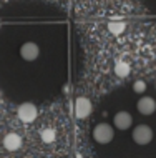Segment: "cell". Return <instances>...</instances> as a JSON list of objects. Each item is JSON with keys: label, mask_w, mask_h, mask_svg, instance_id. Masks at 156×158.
<instances>
[{"label": "cell", "mask_w": 156, "mask_h": 158, "mask_svg": "<svg viewBox=\"0 0 156 158\" xmlns=\"http://www.w3.org/2000/svg\"><path fill=\"white\" fill-rule=\"evenodd\" d=\"M133 140L138 145H148L153 140V130L148 125H138L133 130Z\"/></svg>", "instance_id": "cell-4"}, {"label": "cell", "mask_w": 156, "mask_h": 158, "mask_svg": "<svg viewBox=\"0 0 156 158\" xmlns=\"http://www.w3.org/2000/svg\"><path fill=\"white\" fill-rule=\"evenodd\" d=\"M138 112L141 115H153L156 112V102L151 97H141L138 100Z\"/></svg>", "instance_id": "cell-6"}, {"label": "cell", "mask_w": 156, "mask_h": 158, "mask_svg": "<svg viewBox=\"0 0 156 158\" xmlns=\"http://www.w3.org/2000/svg\"><path fill=\"white\" fill-rule=\"evenodd\" d=\"M91 112H93V105H91V102L86 97H78L75 100V117L78 120L88 118L91 115Z\"/></svg>", "instance_id": "cell-2"}, {"label": "cell", "mask_w": 156, "mask_h": 158, "mask_svg": "<svg viewBox=\"0 0 156 158\" xmlns=\"http://www.w3.org/2000/svg\"><path fill=\"white\" fill-rule=\"evenodd\" d=\"M113 136H115V130H113L111 125H108V123H98L95 128H93V138L96 143L100 145H106L113 140Z\"/></svg>", "instance_id": "cell-1"}, {"label": "cell", "mask_w": 156, "mask_h": 158, "mask_svg": "<svg viewBox=\"0 0 156 158\" xmlns=\"http://www.w3.org/2000/svg\"><path fill=\"white\" fill-rule=\"evenodd\" d=\"M17 115H18V118L22 120L23 123H32L35 122L37 115H38V110H37V106L30 103V102H25L18 106V110H17Z\"/></svg>", "instance_id": "cell-3"}, {"label": "cell", "mask_w": 156, "mask_h": 158, "mask_svg": "<svg viewBox=\"0 0 156 158\" xmlns=\"http://www.w3.org/2000/svg\"><path fill=\"white\" fill-rule=\"evenodd\" d=\"M130 65L126 63L125 60H118L116 63H115V73L118 75V77H121V78H125V77H128L130 75Z\"/></svg>", "instance_id": "cell-9"}, {"label": "cell", "mask_w": 156, "mask_h": 158, "mask_svg": "<svg viewBox=\"0 0 156 158\" xmlns=\"http://www.w3.org/2000/svg\"><path fill=\"white\" fill-rule=\"evenodd\" d=\"M133 90L136 93H145L146 92V83L145 80H136V82L133 83Z\"/></svg>", "instance_id": "cell-12"}, {"label": "cell", "mask_w": 156, "mask_h": 158, "mask_svg": "<svg viewBox=\"0 0 156 158\" xmlns=\"http://www.w3.org/2000/svg\"><path fill=\"white\" fill-rule=\"evenodd\" d=\"M40 138L43 143H52L55 142V138H57V131L53 130V128H43L40 133Z\"/></svg>", "instance_id": "cell-10"}, {"label": "cell", "mask_w": 156, "mask_h": 158, "mask_svg": "<svg viewBox=\"0 0 156 158\" xmlns=\"http://www.w3.org/2000/svg\"><path fill=\"white\" fill-rule=\"evenodd\" d=\"M3 147L8 152H17L22 147V136L18 133H7L3 136Z\"/></svg>", "instance_id": "cell-7"}, {"label": "cell", "mask_w": 156, "mask_h": 158, "mask_svg": "<svg viewBox=\"0 0 156 158\" xmlns=\"http://www.w3.org/2000/svg\"><path fill=\"white\" fill-rule=\"evenodd\" d=\"M113 123L118 130H128L133 123V117L130 115L128 112H118L113 118Z\"/></svg>", "instance_id": "cell-8"}, {"label": "cell", "mask_w": 156, "mask_h": 158, "mask_svg": "<svg viewBox=\"0 0 156 158\" xmlns=\"http://www.w3.org/2000/svg\"><path fill=\"white\" fill-rule=\"evenodd\" d=\"M125 22H110L108 23V30L113 33V35H120V33L125 32Z\"/></svg>", "instance_id": "cell-11"}, {"label": "cell", "mask_w": 156, "mask_h": 158, "mask_svg": "<svg viewBox=\"0 0 156 158\" xmlns=\"http://www.w3.org/2000/svg\"><path fill=\"white\" fill-rule=\"evenodd\" d=\"M0 25H2V22H0Z\"/></svg>", "instance_id": "cell-13"}, {"label": "cell", "mask_w": 156, "mask_h": 158, "mask_svg": "<svg viewBox=\"0 0 156 158\" xmlns=\"http://www.w3.org/2000/svg\"><path fill=\"white\" fill-rule=\"evenodd\" d=\"M38 55H40V48H38V45L33 44V42H27V44H23L20 47V57L27 62L37 60Z\"/></svg>", "instance_id": "cell-5"}]
</instances>
